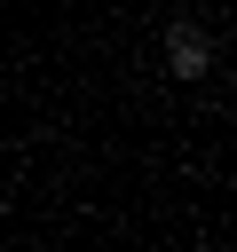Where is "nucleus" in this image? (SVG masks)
<instances>
[{
    "label": "nucleus",
    "mask_w": 237,
    "mask_h": 252,
    "mask_svg": "<svg viewBox=\"0 0 237 252\" xmlns=\"http://www.w3.org/2000/svg\"><path fill=\"white\" fill-rule=\"evenodd\" d=\"M166 71H174V79H205V71H213V39H205L198 24H174V32H166Z\"/></svg>",
    "instance_id": "obj_1"
}]
</instances>
